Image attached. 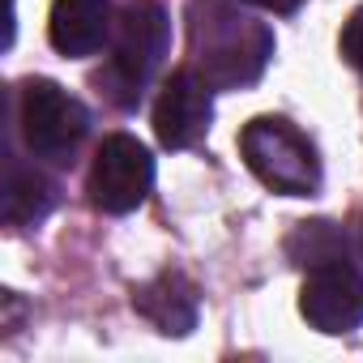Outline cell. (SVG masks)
Masks as SVG:
<instances>
[{
    "label": "cell",
    "instance_id": "cell-10",
    "mask_svg": "<svg viewBox=\"0 0 363 363\" xmlns=\"http://www.w3.org/2000/svg\"><path fill=\"white\" fill-rule=\"evenodd\" d=\"M52 206H56V184L48 175H39L35 167H9V179H5V218L13 227L43 223Z\"/></svg>",
    "mask_w": 363,
    "mask_h": 363
},
{
    "label": "cell",
    "instance_id": "cell-2",
    "mask_svg": "<svg viewBox=\"0 0 363 363\" xmlns=\"http://www.w3.org/2000/svg\"><path fill=\"white\" fill-rule=\"evenodd\" d=\"M240 154L265 189L282 197H312L320 189V158L312 141L282 116H261L240 133Z\"/></svg>",
    "mask_w": 363,
    "mask_h": 363
},
{
    "label": "cell",
    "instance_id": "cell-13",
    "mask_svg": "<svg viewBox=\"0 0 363 363\" xmlns=\"http://www.w3.org/2000/svg\"><path fill=\"white\" fill-rule=\"evenodd\" d=\"M240 5H252V9H265V13H295L303 0H240Z\"/></svg>",
    "mask_w": 363,
    "mask_h": 363
},
{
    "label": "cell",
    "instance_id": "cell-3",
    "mask_svg": "<svg viewBox=\"0 0 363 363\" xmlns=\"http://www.w3.org/2000/svg\"><path fill=\"white\" fill-rule=\"evenodd\" d=\"M171 43V18L154 0H137L128 5L116 22V43H111V65L99 77V86L120 103V107H137L145 82L158 73L162 56Z\"/></svg>",
    "mask_w": 363,
    "mask_h": 363
},
{
    "label": "cell",
    "instance_id": "cell-7",
    "mask_svg": "<svg viewBox=\"0 0 363 363\" xmlns=\"http://www.w3.org/2000/svg\"><path fill=\"white\" fill-rule=\"evenodd\" d=\"M210 82L197 69H179L167 77L158 103H154V133L167 150H189L210 133L214 120V99Z\"/></svg>",
    "mask_w": 363,
    "mask_h": 363
},
{
    "label": "cell",
    "instance_id": "cell-11",
    "mask_svg": "<svg viewBox=\"0 0 363 363\" xmlns=\"http://www.w3.org/2000/svg\"><path fill=\"white\" fill-rule=\"evenodd\" d=\"M286 252L295 265L346 261V240H342V231H333V223H299L295 235L286 240Z\"/></svg>",
    "mask_w": 363,
    "mask_h": 363
},
{
    "label": "cell",
    "instance_id": "cell-6",
    "mask_svg": "<svg viewBox=\"0 0 363 363\" xmlns=\"http://www.w3.org/2000/svg\"><path fill=\"white\" fill-rule=\"evenodd\" d=\"M299 312L320 333H350L363 325V274L346 261L312 265L299 291Z\"/></svg>",
    "mask_w": 363,
    "mask_h": 363
},
{
    "label": "cell",
    "instance_id": "cell-5",
    "mask_svg": "<svg viewBox=\"0 0 363 363\" xmlns=\"http://www.w3.org/2000/svg\"><path fill=\"white\" fill-rule=\"evenodd\" d=\"M154 189V158L150 150L128 137V133H111L103 137L90 179H86V193L103 214H133Z\"/></svg>",
    "mask_w": 363,
    "mask_h": 363
},
{
    "label": "cell",
    "instance_id": "cell-12",
    "mask_svg": "<svg viewBox=\"0 0 363 363\" xmlns=\"http://www.w3.org/2000/svg\"><path fill=\"white\" fill-rule=\"evenodd\" d=\"M342 56L363 73V9H354L342 26Z\"/></svg>",
    "mask_w": 363,
    "mask_h": 363
},
{
    "label": "cell",
    "instance_id": "cell-1",
    "mask_svg": "<svg viewBox=\"0 0 363 363\" xmlns=\"http://www.w3.org/2000/svg\"><path fill=\"white\" fill-rule=\"evenodd\" d=\"M189 43H193L197 73L210 86H218V90L252 86L265 73L269 56H274L269 26L244 18L231 0H193V9H189Z\"/></svg>",
    "mask_w": 363,
    "mask_h": 363
},
{
    "label": "cell",
    "instance_id": "cell-9",
    "mask_svg": "<svg viewBox=\"0 0 363 363\" xmlns=\"http://www.w3.org/2000/svg\"><path fill=\"white\" fill-rule=\"evenodd\" d=\"M133 308L167 337H184L197 325V291L184 274H158L133 291Z\"/></svg>",
    "mask_w": 363,
    "mask_h": 363
},
{
    "label": "cell",
    "instance_id": "cell-8",
    "mask_svg": "<svg viewBox=\"0 0 363 363\" xmlns=\"http://www.w3.org/2000/svg\"><path fill=\"white\" fill-rule=\"evenodd\" d=\"M111 35V0H56L48 39L60 56H94Z\"/></svg>",
    "mask_w": 363,
    "mask_h": 363
},
{
    "label": "cell",
    "instance_id": "cell-4",
    "mask_svg": "<svg viewBox=\"0 0 363 363\" xmlns=\"http://www.w3.org/2000/svg\"><path fill=\"white\" fill-rule=\"evenodd\" d=\"M18 124H22V141L30 154L65 162L90 133V111L65 86L48 77H30L18 99Z\"/></svg>",
    "mask_w": 363,
    "mask_h": 363
}]
</instances>
